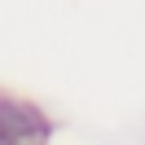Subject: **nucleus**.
I'll list each match as a JSON object with an SVG mask.
<instances>
[{
	"label": "nucleus",
	"mask_w": 145,
	"mask_h": 145,
	"mask_svg": "<svg viewBox=\"0 0 145 145\" xmlns=\"http://www.w3.org/2000/svg\"><path fill=\"white\" fill-rule=\"evenodd\" d=\"M0 136H5L9 145H48L53 123H48V114L40 106L0 92Z\"/></svg>",
	"instance_id": "nucleus-1"
},
{
	"label": "nucleus",
	"mask_w": 145,
	"mask_h": 145,
	"mask_svg": "<svg viewBox=\"0 0 145 145\" xmlns=\"http://www.w3.org/2000/svg\"><path fill=\"white\" fill-rule=\"evenodd\" d=\"M0 145H9V141H5V136H0Z\"/></svg>",
	"instance_id": "nucleus-2"
}]
</instances>
